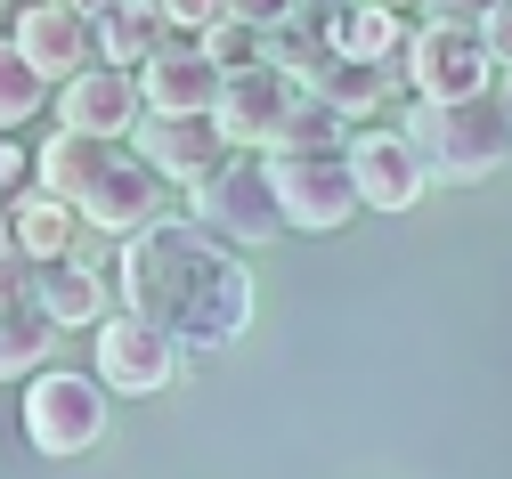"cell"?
<instances>
[{"label": "cell", "mask_w": 512, "mask_h": 479, "mask_svg": "<svg viewBox=\"0 0 512 479\" xmlns=\"http://www.w3.org/2000/svg\"><path fill=\"white\" fill-rule=\"evenodd\" d=\"M114 285L122 309L163 325L179 350H236L252 325V268L196 220H155L147 236H131L114 260Z\"/></svg>", "instance_id": "6da1fadb"}, {"label": "cell", "mask_w": 512, "mask_h": 479, "mask_svg": "<svg viewBox=\"0 0 512 479\" xmlns=\"http://www.w3.org/2000/svg\"><path fill=\"white\" fill-rule=\"evenodd\" d=\"M407 139L423 155L431 179H496L512 163V114H504V90L496 98H472V106H407Z\"/></svg>", "instance_id": "7a4b0ae2"}, {"label": "cell", "mask_w": 512, "mask_h": 479, "mask_svg": "<svg viewBox=\"0 0 512 479\" xmlns=\"http://www.w3.org/2000/svg\"><path fill=\"white\" fill-rule=\"evenodd\" d=\"M187 220L212 228V236L236 244V252L277 244V236L293 228V220H285V195H277V163H269V155H228L204 187H187Z\"/></svg>", "instance_id": "3957f363"}, {"label": "cell", "mask_w": 512, "mask_h": 479, "mask_svg": "<svg viewBox=\"0 0 512 479\" xmlns=\"http://www.w3.org/2000/svg\"><path fill=\"white\" fill-rule=\"evenodd\" d=\"M106 382L98 374H66V366H49L25 382V447L49 455V463H74L106 439Z\"/></svg>", "instance_id": "277c9868"}, {"label": "cell", "mask_w": 512, "mask_h": 479, "mask_svg": "<svg viewBox=\"0 0 512 479\" xmlns=\"http://www.w3.org/2000/svg\"><path fill=\"white\" fill-rule=\"evenodd\" d=\"M496 74H504V65L488 57L480 25H439V17H423L415 41H407V90H415L423 106H472V98H496V90H488Z\"/></svg>", "instance_id": "5b68a950"}, {"label": "cell", "mask_w": 512, "mask_h": 479, "mask_svg": "<svg viewBox=\"0 0 512 479\" xmlns=\"http://www.w3.org/2000/svg\"><path fill=\"white\" fill-rule=\"evenodd\" d=\"M90 350H98V382H106L114 398H163V390L179 382V366H187V350H179L163 325H147L139 309H114V317L90 333Z\"/></svg>", "instance_id": "8992f818"}, {"label": "cell", "mask_w": 512, "mask_h": 479, "mask_svg": "<svg viewBox=\"0 0 512 479\" xmlns=\"http://www.w3.org/2000/svg\"><path fill=\"white\" fill-rule=\"evenodd\" d=\"M9 49H25V65H33L49 90H66L74 74L98 65V17L57 9V0H25L17 25H9Z\"/></svg>", "instance_id": "52a82bcc"}, {"label": "cell", "mask_w": 512, "mask_h": 479, "mask_svg": "<svg viewBox=\"0 0 512 479\" xmlns=\"http://www.w3.org/2000/svg\"><path fill=\"white\" fill-rule=\"evenodd\" d=\"M277 163V195H285V220L301 236H334L350 228L358 203V179H350V155H269Z\"/></svg>", "instance_id": "ba28073f"}, {"label": "cell", "mask_w": 512, "mask_h": 479, "mask_svg": "<svg viewBox=\"0 0 512 479\" xmlns=\"http://www.w3.org/2000/svg\"><path fill=\"white\" fill-rule=\"evenodd\" d=\"M147 122V90L139 74H114V65H90V74H74L66 90H57V130H82V139H139Z\"/></svg>", "instance_id": "9c48e42d"}, {"label": "cell", "mask_w": 512, "mask_h": 479, "mask_svg": "<svg viewBox=\"0 0 512 479\" xmlns=\"http://www.w3.org/2000/svg\"><path fill=\"white\" fill-rule=\"evenodd\" d=\"M293 98H301V82L277 74V65H261V74H236V82L220 90V114H212V122H220V139H228L236 155H277Z\"/></svg>", "instance_id": "30bf717a"}, {"label": "cell", "mask_w": 512, "mask_h": 479, "mask_svg": "<svg viewBox=\"0 0 512 479\" xmlns=\"http://www.w3.org/2000/svg\"><path fill=\"white\" fill-rule=\"evenodd\" d=\"M350 179H358L366 212H415L423 187H431V171H423L407 130H358L350 139Z\"/></svg>", "instance_id": "8fae6325"}, {"label": "cell", "mask_w": 512, "mask_h": 479, "mask_svg": "<svg viewBox=\"0 0 512 479\" xmlns=\"http://www.w3.org/2000/svg\"><path fill=\"white\" fill-rule=\"evenodd\" d=\"M139 90H147V114H163V122H212L228 74H220L196 41H171L147 74H139Z\"/></svg>", "instance_id": "7c38bea8"}, {"label": "cell", "mask_w": 512, "mask_h": 479, "mask_svg": "<svg viewBox=\"0 0 512 479\" xmlns=\"http://www.w3.org/2000/svg\"><path fill=\"white\" fill-rule=\"evenodd\" d=\"M228 155L236 147L220 139V122H163V114L139 122V163H155L163 187H204Z\"/></svg>", "instance_id": "4fadbf2b"}, {"label": "cell", "mask_w": 512, "mask_h": 479, "mask_svg": "<svg viewBox=\"0 0 512 479\" xmlns=\"http://www.w3.org/2000/svg\"><path fill=\"white\" fill-rule=\"evenodd\" d=\"M82 220L98 228V236H147L155 220H163V171L155 163H139V155H122L106 179H98V195L82 203Z\"/></svg>", "instance_id": "5bb4252c"}, {"label": "cell", "mask_w": 512, "mask_h": 479, "mask_svg": "<svg viewBox=\"0 0 512 479\" xmlns=\"http://www.w3.org/2000/svg\"><path fill=\"white\" fill-rule=\"evenodd\" d=\"M399 74H407V65H350V57H334V49H326V57H317L309 74H301V90H309V98H326L342 122H358V130H366L382 106H391Z\"/></svg>", "instance_id": "9a60e30c"}, {"label": "cell", "mask_w": 512, "mask_h": 479, "mask_svg": "<svg viewBox=\"0 0 512 479\" xmlns=\"http://www.w3.org/2000/svg\"><path fill=\"white\" fill-rule=\"evenodd\" d=\"M171 41L179 33L163 17V0H114V9L98 17V65H114V74H147Z\"/></svg>", "instance_id": "2e32d148"}, {"label": "cell", "mask_w": 512, "mask_h": 479, "mask_svg": "<svg viewBox=\"0 0 512 479\" xmlns=\"http://www.w3.org/2000/svg\"><path fill=\"white\" fill-rule=\"evenodd\" d=\"M122 163V147H106V139H82V130H49L41 139V163H33V187H49V195H66L74 212L98 195V179Z\"/></svg>", "instance_id": "e0dca14e"}, {"label": "cell", "mask_w": 512, "mask_h": 479, "mask_svg": "<svg viewBox=\"0 0 512 479\" xmlns=\"http://www.w3.org/2000/svg\"><path fill=\"white\" fill-rule=\"evenodd\" d=\"M74 236H82V212L66 195H49V187H25L9 203V244H25V260L57 268V260H74Z\"/></svg>", "instance_id": "ac0fdd59"}, {"label": "cell", "mask_w": 512, "mask_h": 479, "mask_svg": "<svg viewBox=\"0 0 512 479\" xmlns=\"http://www.w3.org/2000/svg\"><path fill=\"white\" fill-rule=\"evenodd\" d=\"M33 293H41L49 325H66V333H82V325L98 333V325L122 309V301L106 293V277H98L90 260H57V268H41V285H33Z\"/></svg>", "instance_id": "d6986e66"}, {"label": "cell", "mask_w": 512, "mask_h": 479, "mask_svg": "<svg viewBox=\"0 0 512 479\" xmlns=\"http://www.w3.org/2000/svg\"><path fill=\"white\" fill-rule=\"evenodd\" d=\"M407 25H399V9H391V0H358V9L326 33V49L334 57H350V65H407Z\"/></svg>", "instance_id": "ffe728a7"}, {"label": "cell", "mask_w": 512, "mask_h": 479, "mask_svg": "<svg viewBox=\"0 0 512 479\" xmlns=\"http://www.w3.org/2000/svg\"><path fill=\"white\" fill-rule=\"evenodd\" d=\"M350 139H358V130L326 106V98H293V114H285V139H277V155H350Z\"/></svg>", "instance_id": "44dd1931"}, {"label": "cell", "mask_w": 512, "mask_h": 479, "mask_svg": "<svg viewBox=\"0 0 512 479\" xmlns=\"http://www.w3.org/2000/svg\"><path fill=\"white\" fill-rule=\"evenodd\" d=\"M196 49L220 65L228 82H236V74H261V65H269V33H252V25H236V17H220V25H212Z\"/></svg>", "instance_id": "7402d4cb"}, {"label": "cell", "mask_w": 512, "mask_h": 479, "mask_svg": "<svg viewBox=\"0 0 512 479\" xmlns=\"http://www.w3.org/2000/svg\"><path fill=\"white\" fill-rule=\"evenodd\" d=\"M41 98H49V82L25 65V49H0V122L25 130V122L41 114Z\"/></svg>", "instance_id": "603a6c76"}, {"label": "cell", "mask_w": 512, "mask_h": 479, "mask_svg": "<svg viewBox=\"0 0 512 479\" xmlns=\"http://www.w3.org/2000/svg\"><path fill=\"white\" fill-rule=\"evenodd\" d=\"M228 17L252 25V33H285L293 25V0H228Z\"/></svg>", "instance_id": "cb8c5ba5"}, {"label": "cell", "mask_w": 512, "mask_h": 479, "mask_svg": "<svg viewBox=\"0 0 512 479\" xmlns=\"http://www.w3.org/2000/svg\"><path fill=\"white\" fill-rule=\"evenodd\" d=\"M480 41H488V57H496L504 74H512V0H496V9L480 17Z\"/></svg>", "instance_id": "d4e9b609"}, {"label": "cell", "mask_w": 512, "mask_h": 479, "mask_svg": "<svg viewBox=\"0 0 512 479\" xmlns=\"http://www.w3.org/2000/svg\"><path fill=\"white\" fill-rule=\"evenodd\" d=\"M350 9H358V0H293V17H301V25H317V33H334Z\"/></svg>", "instance_id": "484cf974"}, {"label": "cell", "mask_w": 512, "mask_h": 479, "mask_svg": "<svg viewBox=\"0 0 512 479\" xmlns=\"http://www.w3.org/2000/svg\"><path fill=\"white\" fill-rule=\"evenodd\" d=\"M423 9H431L439 25H480V17L496 9V0H423Z\"/></svg>", "instance_id": "4316f807"}, {"label": "cell", "mask_w": 512, "mask_h": 479, "mask_svg": "<svg viewBox=\"0 0 512 479\" xmlns=\"http://www.w3.org/2000/svg\"><path fill=\"white\" fill-rule=\"evenodd\" d=\"M0 179H9V203L25 195V139H9V147H0Z\"/></svg>", "instance_id": "83f0119b"}, {"label": "cell", "mask_w": 512, "mask_h": 479, "mask_svg": "<svg viewBox=\"0 0 512 479\" xmlns=\"http://www.w3.org/2000/svg\"><path fill=\"white\" fill-rule=\"evenodd\" d=\"M57 9H82V17H106L114 0H57Z\"/></svg>", "instance_id": "f1b7e54d"}, {"label": "cell", "mask_w": 512, "mask_h": 479, "mask_svg": "<svg viewBox=\"0 0 512 479\" xmlns=\"http://www.w3.org/2000/svg\"><path fill=\"white\" fill-rule=\"evenodd\" d=\"M504 114H512V82H504Z\"/></svg>", "instance_id": "f546056e"}, {"label": "cell", "mask_w": 512, "mask_h": 479, "mask_svg": "<svg viewBox=\"0 0 512 479\" xmlns=\"http://www.w3.org/2000/svg\"><path fill=\"white\" fill-rule=\"evenodd\" d=\"M391 9H399V0H391Z\"/></svg>", "instance_id": "4dcf8cb0"}]
</instances>
